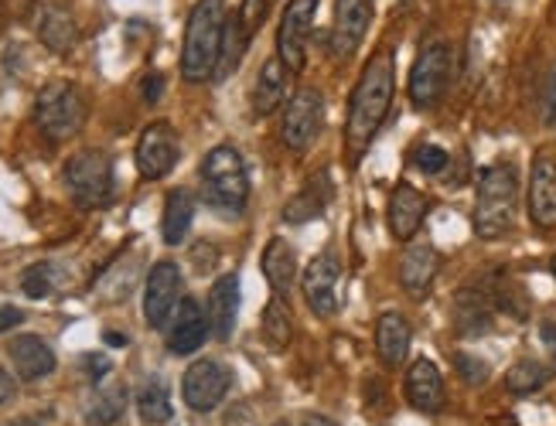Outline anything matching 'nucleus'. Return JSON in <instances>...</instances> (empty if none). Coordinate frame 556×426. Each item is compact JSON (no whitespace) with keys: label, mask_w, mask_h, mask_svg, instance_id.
Masks as SVG:
<instances>
[{"label":"nucleus","mask_w":556,"mask_h":426,"mask_svg":"<svg viewBox=\"0 0 556 426\" xmlns=\"http://www.w3.org/2000/svg\"><path fill=\"white\" fill-rule=\"evenodd\" d=\"M393 89H396V68L393 52L382 49L362 68V79L352 92L349 103V124H345V154L349 160H358L372 147L379 127L386 124L393 106Z\"/></svg>","instance_id":"obj_1"},{"label":"nucleus","mask_w":556,"mask_h":426,"mask_svg":"<svg viewBox=\"0 0 556 426\" xmlns=\"http://www.w3.org/2000/svg\"><path fill=\"white\" fill-rule=\"evenodd\" d=\"M226 0H199L188 14L185 49H181V76L188 82H205L219 73L223 44H226Z\"/></svg>","instance_id":"obj_2"},{"label":"nucleus","mask_w":556,"mask_h":426,"mask_svg":"<svg viewBox=\"0 0 556 426\" xmlns=\"http://www.w3.org/2000/svg\"><path fill=\"white\" fill-rule=\"evenodd\" d=\"M519 175L513 164H492L478 178L475 195V232L481 240H502L516 222Z\"/></svg>","instance_id":"obj_3"},{"label":"nucleus","mask_w":556,"mask_h":426,"mask_svg":"<svg viewBox=\"0 0 556 426\" xmlns=\"http://www.w3.org/2000/svg\"><path fill=\"white\" fill-rule=\"evenodd\" d=\"M202 188H205V202L223 208V211H243L250 202V175L247 164L232 147H215L202 160Z\"/></svg>","instance_id":"obj_4"},{"label":"nucleus","mask_w":556,"mask_h":426,"mask_svg":"<svg viewBox=\"0 0 556 426\" xmlns=\"http://www.w3.org/2000/svg\"><path fill=\"white\" fill-rule=\"evenodd\" d=\"M86 96L76 82L55 79L38 92L35 103V120L48 140H68L76 137L86 124Z\"/></svg>","instance_id":"obj_5"},{"label":"nucleus","mask_w":556,"mask_h":426,"mask_svg":"<svg viewBox=\"0 0 556 426\" xmlns=\"http://www.w3.org/2000/svg\"><path fill=\"white\" fill-rule=\"evenodd\" d=\"M62 178H65L72 202L83 205V208H100L113 195V160L96 147L72 154L65 160Z\"/></svg>","instance_id":"obj_6"},{"label":"nucleus","mask_w":556,"mask_h":426,"mask_svg":"<svg viewBox=\"0 0 556 426\" xmlns=\"http://www.w3.org/2000/svg\"><path fill=\"white\" fill-rule=\"evenodd\" d=\"M447 82H451V49L447 41L433 38L424 44L414 68H409V103L417 109L438 106L447 92Z\"/></svg>","instance_id":"obj_7"},{"label":"nucleus","mask_w":556,"mask_h":426,"mask_svg":"<svg viewBox=\"0 0 556 426\" xmlns=\"http://www.w3.org/2000/svg\"><path fill=\"white\" fill-rule=\"evenodd\" d=\"M314 11H318V0H290L283 8L280 28H277V59L290 68V73H301L307 65Z\"/></svg>","instance_id":"obj_8"},{"label":"nucleus","mask_w":556,"mask_h":426,"mask_svg":"<svg viewBox=\"0 0 556 426\" xmlns=\"http://www.w3.org/2000/svg\"><path fill=\"white\" fill-rule=\"evenodd\" d=\"M321 120H325V96L318 89H298L294 100H290L283 109V127H280L283 147L294 151V154L307 151L321 130Z\"/></svg>","instance_id":"obj_9"},{"label":"nucleus","mask_w":556,"mask_h":426,"mask_svg":"<svg viewBox=\"0 0 556 426\" xmlns=\"http://www.w3.org/2000/svg\"><path fill=\"white\" fill-rule=\"evenodd\" d=\"M178 133L172 124H151L137 140V171L148 181H161L164 175L175 171L178 164Z\"/></svg>","instance_id":"obj_10"},{"label":"nucleus","mask_w":556,"mask_h":426,"mask_svg":"<svg viewBox=\"0 0 556 426\" xmlns=\"http://www.w3.org/2000/svg\"><path fill=\"white\" fill-rule=\"evenodd\" d=\"M181 304V270L175 263H154V270L148 273V287H143V318H148L151 327H167L172 314Z\"/></svg>","instance_id":"obj_11"},{"label":"nucleus","mask_w":556,"mask_h":426,"mask_svg":"<svg viewBox=\"0 0 556 426\" xmlns=\"http://www.w3.org/2000/svg\"><path fill=\"white\" fill-rule=\"evenodd\" d=\"M181 392L191 410L208 413L219 406L229 392V369L215 359H199L195 365H188V372L181 378Z\"/></svg>","instance_id":"obj_12"},{"label":"nucleus","mask_w":556,"mask_h":426,"mask_svg":"<svg viewBox=\"0 0 556 426\" xmlns=\"http://www.w3.org/2000/svg\"><path fill=\"white\" fill-rule=\"evenodd\" d=\"M338 280H342V263H338L334 253H321L307 263L301 276V291L307 307L318 318H331L338 311Z\"/></svg>","instance_id":"obj_13"},{"label":"nucleus","mask_w":556,"mask_h":426,"mask_svg":"<svg viewBox=\"0 0 556 426\" xmlns=\"http://www.w3.org/2000/svg\"><path fill=\"white\" fill-rule=\"evenodd\" d=\"M372 25V0H338L334 4V55H355Z\"/></svg>","instance_id":"obj_14"},{"label":"nucleus","mask_w":556,"mask_h":426,"mask_svg":"<svg viewBox=\"0 0 556 426\" xmlns=\"http://www.w3.org/2000/svg\"><path fill=\"white\" fill-rule=\"evenodd\" d=\"M529 216L540 229H556V164L546 154H536L529 171Z\"/></svg>","instance_id":"obj_15"},{"label":"nucleus","mask_w":556,"mask_h":426,"mask_svg":"<svg viewBox=\"0 0 556 426\" xmlns=\"http://www.w3.org/2000/svg\"><path fill=\"white\" fill-rule=\"evenodd\" d=\"M208 327L212 335L219 341H229L232 338V327H236V318H239V280L236 273H223L219 280L212 283L208 291Z\"/></svg>","instance_id":"obj_16"},{"label":"nucleus","mask_w":556,"mask_h":426,"mask_svg":"<svg viewBox=\"0 0 556 426\" xmlns=\"http://www.w3.org/2000/svg\"><path fill=\"white\" fill-rule=\"evenodd\" d=\"M205 338H208V318L202 314V307L195 300L181 297L175 324L167 327V348H172V354H191L205 345Z\"/></svg>","instance_id":"obj_17"},{"label":"nucleus","mask_w":556,"mask_h":426,"mask_svg":"<svg viewBox=\"0 0 556 426\" xmlns=\"http://www.w3.org/2000/svg\"><path fill=\"white\" fill-rule=\"evenodd\" d=\"M406 399L420 413H438L444 406V378L430 359H417L406 372Z\"/></svg>","instance_id":"obj_18"},{"label":"nucleus","mask_w":556,"mask_h":426,"mask_svg":"<svg viewBox=\"0 0 556 426\" xmlns=\"http://www.w3.org/2000/svg\"><path fill=\"white\" fill-rule=\"evenodd\" d=\"M390 229L400 243H409L414 235L420 232L424 225V216H427V198L417 192L414 184H400L396 192L390 195Z\"/></svg>","instance_id":"obj_19"},{"label":"nucleus","mask_w":556,"mask_h":426,"mask_svg":"<svg viewBox=\"0 0 556 426\" xmlns=\"http://www.w3.org/2000/svg\"><path fill=\"white\" fill-rule=\"evenodd\" d=\"M8 354H11V362H14V369H17V375L24 378V383H38V378L55 372V351L35 335H17L11 341Z\"/></svg>","instance_id":"obj_20"},{"label":"nucleus","mask_w":556,"mask_h":426,"mask_svg":"<svg viewBox=\"0 0 556 426\" xmlns=\"http://www.w3.org/2000/svg\"><path fill=\"white\" fill-rule=\"evenodd\" d=\"M441 270V256L433 246H409L400 259V283L414 294V297H424L430 291L433 276Z\"/></svg>","instance_id":"obj_21"},{"label":"nucleus","mask_w":556,"mask_h":426,"mask_svg":"<svg viewBox=\"0 0 556 426\" xmlns=\"http://www.w3.org/2000/svg\"><path fill=\"white\" fill-rule=\"evenodd\" d=\"M287 73L290 68L280 59H267L260 65L256 82H253V113L256 116H270L280 109L287 96Z\"/></svg>","instance_id":"obj_22"},{"label":"nucleus","mask_w":556,"mask_h":426,"mask_svg":"<svg viewBox=\"0 0 556 426\" xmlns=\"http://www.w3.org/2000/svg\"><path fill=\"white\" fill-rule=\"evenodd\" d=\"M409 341H414V335H409V324L403 314L390 311L376 321V348H379V359L390 369H400L406 362Z\"/></svg>","instance_id":"obj_23"},{"label":"nucleus","mask_w":556,"mask_h":426,"mask_svg":"<svg viewBox=\"0 0 556 426\" xmlns=\"http://www.w3.org/2000/svg\"><path fill=\"white\" fill-rule=\"evenodd\" d=\"M35 28H38V38H41L52 52H59V55L72 52V49H76V41H79L76 21H72V14H65V11L55 8V4H41V8H38Z\"/></svg>","instance_id":"obj_24"},{"label":"nucleus","mask_w":556,"mask_h":426,"mask_svg":"<svg viewBox=\"0 0 556 426\" xmlns=\"http://www.w3.org/2000/svg\"><path fill=\"white\" fill-rule=\"evenodd\" d=\"M260 267H263V276H267V283L274 287L277 297H283L290 287H294V280H298V256H294V249H290L283 240H270V246L263 249Z\"/></svg>","instance_id":"obj_25"},{"label":"nucleus","mask_w":556,"mask_h":426,"mask_svg":"<svg viewBox=\"0 0 556 426\" xmlns=\"http://www.w3.org/2000/svg\"><path fill=\"white\" fill-rule=\"evenodd\" d=\"M191 219H195V198H191V192H185V188H175L164 202V219H161L164 243L178 246L191 229Z\"/></svg>","instance_id":"obj_26"},{"label":"nucleus","mask_w":556,"mask_h":426,"mask_svg":"<svg viewBox=\"0 0 556 426\" xmlns=\"http://www.w3.org/2000/svg\"><path fill=\"white\" fill-rule=\"evenodd\" d=\"M124 410H127V389L124 386H100L96 396L89 399L86 423L89 426H110L124 416Z\"/></svg>","instance_id":"obj_27"},{"label":"nucleus","mask_w":556,"mask_h":426,"mask_svg":"<svg viewBox=\"0 0 556 426\" xmlns=\"http://www.w3.org/2000/svg\"><path fill=\"white\" fill-rule=\"evenodd\" d=\"M489 304L478 294H462L454 304V324L462 335H485L489 331Z\"/></svg>","instance_id":"obj_28"},{"label":"nucleus","mask_w":556,"mask_h":426,"mask_svg":"<svg viewBox=\"0 0 556 426\" xmlns=\"http://www.w3.org/2000/svg\"><path fill=\"white\" fill-rule=\"evenodd\" d=\"M325 202H328V184L321 181V188H318V178H314L298 198L287 202L283 222H311V219H318L321 211H325Z\"/></svg>","instance_id":"obj_29"},{"label":"nucleus","mask_w":556,"mask_h":426,"mask_svg":"<svg viewBox=\"0 0 556 426\" xmlns=\"http://www.w3.org/2000/svg\"><path fill=\"white\" fill-rule=\"evenodd\" d=\"M137 410H140V419L151 426L172 419V396H167V386L161 378H151V383L137 392Z\"/></svg>","instance_id":"obj_30"},{"label":"nucleus","mask_w":556,"mask_h":426,"mask_svg":"<svg viewBox=\"0 0 556 426\" xmlns=\"http://www.w3.org/2000/svg\"><path fill=\"white\" fill-rule=\"evenodd\" d=\"M263 338H267L277 351H283L290 345V338H294V318H290L287 304L280 297H274L267 304V311H263Z\"/></svg>","instance_id":"obj_31"},{"label":"nucleus","mask_w":556,"mask_h":426,"mask_svg":"<svg viewBox=\"0 0 556 426\" xmlns=\"http://www.w3.org/2000/svg\"><path fill=\"white\" fill-rule=\"evenodd\" d=\"M134 280H137L134 267H127V259H119V263L110 267V270L103 273V280L96 283V291H100V294L106 297V304H119V300H124V297L130 294Z\"/></svg>","instance_id":"obj_32"},{"label":"nucleus","mask_w":556,"mask_h":426,"mask_svg":"<svg viewBox=\"0 0 556 426\" xmlns=\"http://www.w3.org/2000/svg\"><path fill=\"white\" fill-rule=\"evenodd\" d=\"M543 383H546V369L540 362H529V359L513 365L509 375H505V386H509V392H519V396L536 392Z\"/></svg>","instance_id":"obj_33"},{"label":"nucleus","mask_w":556,"mask_h":426,"mask_svg":"<svg viewBox=\"0 0 556 426\" xmlns=\"http://www.w3.org/2000/svg\"><path fill=\"white\" fill-rule=\"evenodd\" d=\"M270 8H274V0H243V4H239V14H232L239 35H243V38L250 41L253 31L263 25V21H267Z\"/></svg>","instance_id":"obj_34"},{"label":"nucleus","mask_w":556,"mask_h":426,"mask_svg":"<svg viewBox=\"0 0 556 426\" xmlns=\"http://www.w3.org/2000/svg\"><path fill=\"white\" fill-rule=\"evenodd\" d=\"M52 276H55L52 267H48V263H38V267H31L28 273H24L21 287H24V294H28V297L41 300V297L52 294Z\"/></svg>","instance_id":"obj_35"},{"label":"nucleus","mask_w":556,"mask_h":426,"mask_svg":"<svg viewBox=\"0 0 556 426\" xmlns=\"http://www.w3.org/2000/svg\"><path fill=\"white\" fill-rule=\"evenodd\" d=\"M414 160H417V168H420L424 175H444V171H447V164H451L447 151L438 147V144H424V147L417 151Z\"/></svg>","instance_id":"obj_36"},{"label":"nucleus","mask_w":556,"mask_h":426,"mask_svg":"<svg viewBox=\"0 0 556 426\" xmlns=\"http://www.w3.org/2000/svg\"><path fill=\"white\" fill-rule=\"evenodd\" d=\"M457 372H462L465 383H471V386H481V383H485V375H489V369L481 362H475L471 354H457Z\"/></svg>","instance_id":"obj_37"},{"label":"nucleus","mask_w":556,"mask_h":426,"mask_svg":"<svg viewBox=\"0 0 556 426\" xmlns=\"http://www.w3.org/2000/svg\"><path fill=\"white\" fill-rule=\"evenodd\" d=\"M546 109H543V120L553 127L556 124V68L549 73V79H546V103H543Z\"/></svg>","instance_id":"obj_38"},{"label":"nucleus","mask_w":556,"mask_h":426,"mask_svg":"<svg viewBox=\"0 0 556 426\" xmlns=\"http://www.w3.org/2000/svg\"><path fill=\"white\" fill-rule=\"evenodd\" d=\"M21 321H24V314L17 311V307H11V304L0 307V335H8V331L17 327Z\"/></svg>","instance_id":"obj_39"},{"label":"nucleus","mask_w":556,"mask_h":426,"mask_svg":"<svg viewBox=\"0 0 556 426\" xmlns=\"http://www.w3.org/2000/svg\"><path fill=\"white\" fill-rule=\"evenodd\" d=\"M540 338H543V345H546V354L556 362V324H553V321L540 324Z\"/></svg>","instance_id":"obj_40"},{"label":"nucleus","mask_w":556,"mask_h":426,"mask_svg":"<svg viewBox=\"0 0 556 426\" xmlns=\"http://www.w3.org/2000/svg\"><path fill=\"white\" fill-rule=\"evenodd\" d=\"M161 89H164V79H161L157 73L148 76V79H143V100H148V103L161 100Z\"/></svg>","instance_id":"obj_41"},{"label":"nucleus","mask_w":556,"mask_h":426,"mask_svg":"<svg viewBox=\"0 0 556 426\" xmlns=\"http://www.w3.org/2000/svg\"><path fill=\"white\" fill-rule=\"evenodd\" d=\"M86 369L92 372V383H100V375L110 372V359H100V354H89V359H86Z\"/></svg>","instance_id":"obj_42"},{"label":"nucleus","mask_w":556,"mask_h":426,"mask_svg":"<svg viewBox=\"0 0 556 426\" xmlns=\"http://www.w3.org/2000/svg\"><path fill=\"white\" fill-rule=\"evenodd\" d=\"M14 399V378L0 369V406H4V402H11Z\"/></svg>","instance_id":"obj_43"},{"label":"nucleus","mask_w":556,"mask_h":426,"mask_svg":"<svg viewBox=\"0 0 556 426\" xmlns=\"http://www.w3.org/2000/svg\"><path fill=\"white\" fill-rule=\"evenodd\" d=\"M304 426H338V423H334V419H328V416L311 413V416H304Z\"/></svg>","instance_id":"obj_44"},{"label":"nucleus","mask_w":556,"mask_h":426,"mask_svg":"<svg viewBox=\"0 0 556 426\" xmlns=\"http://www.w3.org/2000/svg\"><path fill=\"white\" fill-rule=\"evenodd\" d=\"M106 341H110V345H127V338H124V335H113V331L106 335Z\"/></svg>","instance_id":"obj_45"},{"label":"nucleus","mask_w":556,"mask_h":426,"mask_svg":"<svg viewBox=\"0 0 556 426\" xmlns=\"http://www.w3.org/2000/svg\"><path fill=\"white\" fill-rule=\"evenodd\" d=\"M8 426H38L35 419H14V423H8Z\"/></svg>","instance_id":"obj_46"},{"label":"nucleus","mask_w":556,"mask_h":426,"mask_svg":"<svg viewBox=\"0 0 556 426\" xmlns=\"http://www.w3.org/2000/svg\"><path fill=\"white\" fill-rule=\"evenodd\" d=\"M274 426H290V423H287V419H280V423H274Z\"/></svg>","instance_id":"obj_47"},{"label":"nucleus","mask_w":556,"mask_h":426,"mask_svg":"<svg viewBox=\"0 0 556 426\" xmlns=\"http://www.w3.org/2000/svg\"><path fill=\"white\" fill-rule=\"evenodd\" d=\"M553 276H556V256H553Z\"/></svg>","instance_id":"obj_48"},{"label":"nucleus","mask_w":556,"mask_h":426,"mask_svg":"<svg viewBox=\"0 0 556 426\" xmlns=\"http://www.w3.org/2000/svg\"><path fill=\"white\" fill-rule=\"evenodd\" d=\"M502 4H509V0H502Z\"/></svg>","instance_id":"obj_49"}]
</instances>
